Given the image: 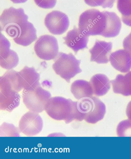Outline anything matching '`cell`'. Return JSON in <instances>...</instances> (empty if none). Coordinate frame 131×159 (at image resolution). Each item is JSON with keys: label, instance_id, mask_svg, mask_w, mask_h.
Returning a JSON list of instances; mask_svg holds the SVG:
<instances>
[{"label": "cell", "instance_id": "obj_7", "mask_svg": "<svg viewBox=\"0 0 131 159\" xmlns=\"http://www.w3.org/2000/svg\"><path fill=\"white\" fill-rule=\"evenodd\" d=\"M34 48L36 55L42 60H52L59 55L58 41L50 35L41 36L35 43Z\"/></svg>", "mask_w": 131, "mask_h": 159}, {"label": "cell", "instance_id": "obj_23", "mask_svg": "<svg viewBox=\"0 0 131 159\" xmlns=\"http://www.w3.org/2000/svg\"><path fill=\"white\" fill-rule=\"evenodd\" d=\"M116 133L119 137H131V120H126L120 122L116 128Z\"/></svg>", "mask_w": 131, "mask_h": 159}, {"label": "cell", "instance_id": "obj_28", "mask_svg": "<svg viewBox=\"0 0 131 159\" xmlns=\"http://www.w3.org/2000/svg\"><path fill=\"white\" fill-rule=\"evenodd\" d=\"M126 114L129 120H131V101L128 104L127 110H126Z\"/></svg>", "mask_w": 131, "mask_h": 159}, {"label": "cell", "instance_id": "obj_14", "mask_svg": "<svg viewBox=\"0 0 131 159\" xmlns=\"http://www.w3.org/2000/svg\"><path fill=\"white\" fill-rule=\"evenodd\" d=\"M89 37L79 29L75 28L68 31L63 39L65 44L76 53L80 50L87 48Z\"/></svg>", "mask_w": 131, "mask_h": 159}, {"label": "cell", "instance_id": "obj_5", "mask_svg": "<svg viewBox=\"0 0 131 159\" xmlns=\"http://www.w3.org/2000/svg\"><path fill=\"white\" fill-rule=\"evenodd\" d=\"M28 16L22 8L13 7L4 10L0 17L1 29L8 36L13 38L14 34L21 25L28 21Z\"/></svg>", "mask_w": 131, "mask_h": 159}, {"label": "cell", "instance_id": "obj_8", "mask_svg": "<svg viewBox=\"0 0 131 159\" xmlns=\"http://www.w3.org/2000/svg\"><path fill=\"white\" fill-rule=\"evenodd\" d=\"M43 121L39 113L28 111L21 117L19 123V130L28 136L36 135L42 130Z\"/></svg>", "mask_w": 131, "mask_h": 159}, {"label": "cell", "instance_id": "obj_2", "mask_svg": "<svg viewBox=\"0 0 131 159\" xmlns=\"http://www.w3.org/2000/svg\"><path fill=\"white\" fill-rule=\"evenodd\" d=\"M107 24V16L105 11L100 12L97 9H90L81 14L79 19V29L86 36H103Z\"/></svg>", "mask_w": 131, "mask_h": 159}, {"label": "cell", "instance_id": "obj_26", "mask_svg": "<svg viewBox=\"0 0 131 159\" xmlns=\"http://www.w3.org/2000/svg\"><path fill=\"white\" fill-rule=\"evenodd\" d=\"M37 5L44 9H51L55 6L57 0H34Z\"/></svg>", "mask_w": 131, "mask_h": 159}, {"label": "cell", "instance_id": "obj_18", "mask_svg": "<svg viewBox=\"0 0 131 159\" xmlns=\"http://www.w3.org/2000/svg\"><path fill=\"white\" fill-rule=\"evenodd\" d=\"M94 94L97 96L105 95L111 88V83L107 77L104 75L98 74L94 75L90 82Z\"/></svg>", "mask_w": 131, "mask_h": 159}, {"label": "cell", "instance_id": "obj_19", "mask_svg": "<svg viewBox=\"0 0 131 159\" xmlns=\"http://www.w3.org/2000/svg\"><path fill=\"white\" fill-rule=\"evenodd\" d=\"M71 89L72 94L78 100L92 97L94 94L90 83L85 80H78L74 81L71 85Z\"/></svg>", "mask_w": 131, "mask_h": 159}, {"label": "cell", "instance_id": "obj_1", "mask_svg": "<svg viewBox=\"0 0 131 159\" xmlns=\"http://www.w3.org/2000/svg\"><path fill=\"white\" fill-rule=\"evenodd\" d=\"M45 110L50 118L57 121L63 120L66 124L73 121H81L84 115L80 111L78 102L60 96L50 98L46 104Z\"/></svg>", "mask_w": 131, "mask_h": 159}, {"label": "cell", "instance_id": "obj_24", "mask_svg": "<svg viewBox=\"0 0 131 159\" xmlns=\"http://www.w3.org/2000/svg\"><path fill=\"white\" fill-rule=\"evenodd\" d=\"M116 0H84L88 5L92 7L101 6L103 8H111Z\"/></svg>", "mask_w": 131, "mask_h": 159}, {"label": "cell", "instance_id": "obj_12", "mask_svg": "<svg viewBox=\"0 0 131 159\" xmlns=\"http://www.w3.org/2000/svg\"><path fill=\"white\" fill-rule=\"evenodd\" d=\"M112 43L104 41H96L93 47L90 50L91 62L98 64H107L109 61L110 53Z\"/></svg>", "mask_w": 131, "mask_h": 159}, {"label": "cell", "instance_id": "obj_16", "mask_svg": "<svg viewBox=\"0 0 131 159\" xmlns=\"http://www.w3.org/2000/svg\"><path fill=\"white\" fill-rule=\"evenodd\" d=\"M113 92L124 96H131V71L125 75H119L111 81Z\"/></svg>", "mask_w": 131, "mask_h": 159}, {"label": "cell", "instance_id": "obj_22", "mask_svg": "<svg viewBox=\"0 0 131 159\" xmlns=\"http://www.w3.org/2000/svg\"><path fill=\"white\" fill-rule=\"evenodd\" d=\"M19 58L18 55L15 51L11 50L10 53L7 57L0 58V65L2 68L10 70L18 65Z\"/></svg>", "mask_w": 131, "mask_h": 159}, {"label": "cell", "instance_id": "obj_9", "mask_svg": "<svg viewBox=\"0 0 131 159\" xmlns=\"http://www.w3.org/2000/svg\"><path fill=\"white\" fill-rule=\"evenodd\" d=\"M44 23L51 34L58 35L63 34L68 30L70 22L66 14L59 11H54L47 14Z\"/></svg>", "mask_w": 131, "mask_h": 159}, {"label": "cell", "instance_id": "obj_15", "mask_svg": "<svg viewBox=\"0 0 131 159\" xmlns=\"http://www.w3.org/2000/svg\"><path fill=\"white\" fill-rule=\"evenodd\" d=\"M18 74L21 84L24 90H30L40 86V75L33 67L25 66L18 72Z\"/></svg>", "mask_w": 131, "mask_h": 159}, {"label": "cell", "instance_id": "obj_20", "mask_svg": "<svg viewBox=\"0 0 131 159\" xmlns=\"http://www.w3.org/2000/svg\"><path fill=\"white\" fill-rule=\"evenodd\" d=\"M20 100L19 93L0 92V109L12 111L20 105Z\"/></svg>", "mask_w": 131, "mask_h": 159}, {"label": "cell", "instance_id": "obj_17", "mask_svg": "<svg viewBox=\"0 0 131 159\" xmlns=\"http://www.w3.org/2000/svg\"><path fill=\"white\" fill-rule=\"evenodd\" d=\"M107 16L106 29L103 36L106 38H114L118 36L121 28V21L116 13L105 11Z\"/></svg>", "mask_w": 131, "mask_h": 159}, {"label": "cell", "instance_id": "obj_4", "mask_svg": "<svg viewBox=\"0 0 131 159\" xmlns=\"http://www.w3.org/2000/svg\"><path fill=\"white\" fill-rule=\"evenodd\" d=\"M77 102L80 111L87 123H96L104 117L106 107L98 98L92 96L80 99Z\"/></svg>", "mask_w": 131, "mask_h": 159}, {"label": "cell", "instance_id": "obj_27", "mask_svg": "<svg viewBox=\"0 0 131 159\" xmlns=\"http://www.w3.org/2000/svg\"><path fill=\"white\" fill-rule=\"evenodd\" d=\"M123 46L124 49L131 54V32L127 37L124 38L123 41Z\"/></svg>", "mask_w": 131, "mask_h": 159}, {"label": "cell", "instance_id": "obj_3", "mask_svg": "<svg viewBox=\"0 0 131 159\" xmlns=\"http://www.w3.org/2000/svg\"><path fill=\"white\" fill-rule=\"evenodd\" d=\"M80 63L81 61L72 53L60 52L52 67L57 75L70 83L71 79L82 72L80 67Z\"/></svg>", "mask_w": 131, "mask_h": 159}, {"label": "cell", "instance_id": "obj_29", "mask_svg": "<svg viewBox=\"0 0 131 159\" xmlns=\"http://www.w3.org/2000/svg\"><path fill=\"white\" fill-rule=\"evenodd\" d=\"M14 4H20L26 2L28 0H10Z\"/></svg>", "mask_w": 131, "mask_h": 159}, {"label": "cell", "instance_id": "obj_10", "mask_svg": "<svg viewBox=\"0 0 131 159\" xmlns=\"http://www.w3.org/2000/svg\"><path fill=\"white\" fill-rule=\"evenodd\" d=\"M13 38L17 44L28 46L37 39L36 30L33 24L28 21L17 29Z\"/></svg>", "mask_w": 131, "mask_h": 159}, {"label": "cell", "instance_id": "obj_13", "mask_svg": "<svg viewBox=\"0 0 131 159\" xmlns=\"http://www.w3.org/2000/svg\"><path fill=\"white\" fill-rule=\"evenodd\" d=\"M109 61L115 69L122 73L131 69V54L125 49L119 50L110 54Z\"/></svg>", "mask_w": 131, "mask_h": 159}, {"label": "cell", "instance_id": "obj_25", "mask_svg": "<svg viewBox=\"0 0 131 159\" xmlns=\"http://www.w3.org/2000/svg\"><path fill=\"white\" fill-rule=\"evenodd\" d=\"M11 43L4 35L1 33L0 37V56L3 57L9 53L11 50Z\"/></svg>", "mask_w": 131, "mask_h": 159}, {"label": "cell", "instance_id": "obj_6", "mask_svg": "<svg viewBox=\"0 0 131 159\" xmlns=\"http://www.w3.org/2000/svg\"><path fill=\"white\" fill-rule=\"evenodd\" d=\"M51 97L50 92L41 86L30 90L23 91V102L30 111L39 113L45 110V107Z\"/></svg>", "mask_w": 131, "mask_h": 159}, {"label": "cell", "instance_id": "obj_11", "mask_svg": "<svg viewBox=\"0 0 131 159\" xmlns=\"http://www.w3.org/2000/svg\"><path fill=\"white\" fill-rule=\"evenodd\" d=\"M22 89L18 72L11 70L0 78V92L19 93Z\"/></svg>", "mask_w": 131, "mask_h": 159}, {"label": "cell", "instance_id": "obj_21", "mask_svg": "<svg viewBox=\"0 0 131 159\" xmlns=\"http://www.w3.org/2000/svg\"><path fill=\"white\" fill-rule=\"evenodd\" d=\"M117 7L122 15L123 22L131 27V0H117Z\"/></svg>", "mask_w": 131, "mask_h": 159}]
</instances>
